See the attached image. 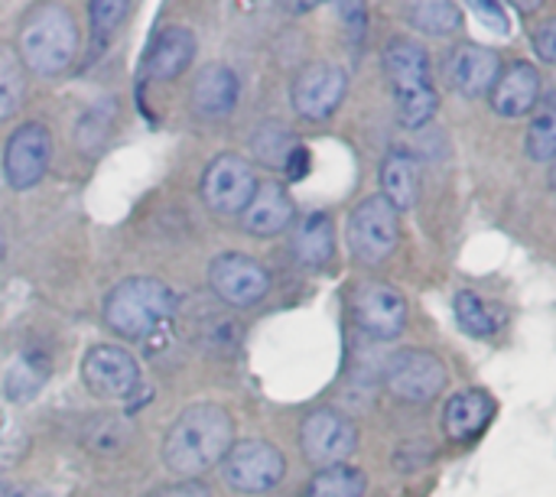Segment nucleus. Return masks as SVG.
I'll list each match as a JSON object with an SVG mask.
<instances>
[{"label":"nucleus","mask_w":556,"mask_h":497,"mask_svg":"<svg viewBox=\"0 0 556 497\" xmlns=\"http://www.w3.org/2000/svg\"><path fill=\"white\" fill-rule=\"evenodd\" d=\"M235 446V423L228 410L215 404H199L179 413V420L166 430L163 439V462L176 475L195 479L218 462H225L228 449Z\"/></svg>","instance_id":"f257e3e1"},{"label":"nucleus","mask_w":556,"mask_h":497,"mask_svg":"<svg viewBox=\"0 0 556 497\" xmlns=\"http://www.w3.org/2000/svg\"><path fill=\"white\" fill-rule=\"evenodd\" d=\"M78 52V26L62 3L36 7L20 26V65L36 75H59Z\"/></svg>","instance_id":"f03ea898"},{"label":"nucleus","mask_w":556,"mask_h":497,"mask_svg":"<svg viewBox=\"0 0 556 497\" xmlns=\"http://www.w3.org/2000/svg\"><path fill=\"white\" fill-rule=\"evenodd\" d=\"M384 72H388L394 98H397L401 124L410 130L424 127L440 107L427 49L410 39H391L384 49Z\"/></svg>","instance_id":"7ed1b4c3"},{"label":"nucleus","mask_w":556,"mask_h":497,"mask_svg":"<svg viewBox=\"0 0 556 497\" xmlns=\"http://www.w3.org/2000/svg\"><path fill=\"white\" fill-rule=\"evenodd\" d=\"M176 313V293L153 277H130L104 296V322L124 339H147Z\"/></svg>","instance_id":"20e7f679"},{"label":"nucleus","mask_w":556,"mask_h":497,"mask_svg":"<svg viewBox=\"0 0 556 497\" xmlns=\"http://www.w3.org/2000/svg\"><path fill=\"white\" fill-rule=\"evenodd\" d=\"M401 238L397 208L384 195H368L355 205L349 218V247L362 264H381L394 254Z\"/></svg>","instance_id":"39448f33"},{"label":"nucleus","mask_w":556,"mask_h":497,"mask_svg":"<svg viewBox=\"0 0 556 497\" xmlns=\"http://www.w3.org/2000/svg\"><path fill=\"white\" fill-rule=\"evenodd\" d=\"M287 472V459L277 446L264 439H244L225 456V482L241 495L270 492Z\"/></svg>","instance_id":"423d86ee"},{"label":"nucleus","mask_w":556,"mask_h":497,"mask_svg":"<svg viewBox=\"0 0 556 497\" xmlns=\"http://www.w3.org/2000/svg\"><path fill=\"white\" fill-rule=\"evenodd\" d=\"M81 381L101 400H127L140 387V368L130 352L117 345H94L85 352Z\"/></svg>","instance_id":"0eeeda50"},{"label":"nucleus","mask_w":556,"mask_h":497,"mask_svg":"<svg viewBox=\"0 0 556 497\" xmlns=\"http://www.w3.org/2000/svg\"><path fill=\"white\" fill-rule=\"evenodd\" d=\"M300 446H303V456L313 466L332 469V466H342L355 453L358 430H355V423L349 417H342L336 410H313L303 420Z\"/></svg>","instance_id":"6e6552de"},{"label":"nucleus","mask_w":556,"mask_h":497,"mask_svg":"<svg viewBox=\"0 0 556 497\" xmlns=\"http://www.w3.org/2000/svg\"><path fill=\"white\" fill-rule=\"evenodd\" d=\"M52 160V137L39 120L20 124L3 146V179L10 189H33Z\"/></svg>","instance_id":"1a4fd4ad"},{"label":"nucleus","mask_w":556,"mask_h":497,"mask_svg":"<svg viewBox=\"0 0 556 497\" xmlns=\"http://www.w3.org/2000/svg\"><path fill=\"white\" fill-rule=\"evenodd\" d=\"M384 381L394 397L410 400V404H427L443 391L446 368L437 355H430L424 348H404V352L391 355Z\"/></svg>","instance_id":"9d476101"},{"label":"nucleus","mask_w":556,"mask_h":497,"mask_svg":"<svg viewBox=\"0 0 556 497\" xmlns=\"http://www.w3.org/2000/svg\"><path fill=\"white\" fill-rule=\"evenodd\" d=\"M208 283L218 293V300H225L228 306L248 309V306H254L257 300L267 296L270 273L254 257H244L238 251H228V254H222V257L212 260Z\"/></svg>","instance_id":"9b49d317"},{"label":"nucleus","mask_w":556,"mask_h":497,"mask_svg":"<svg viewBox=\"0 0 556 497\" xmlns=\"http://www.w3.org/2000/svg\"><path fill=\"white\" fill-rule=\"evenodd\" d=\"M254 192H257L254 169L235 153H225V156L212 160L205 176H202V199L218 215L244 212Z\"/></svg>","instance_id":"f8f14e48"},{"label":"nucleus","mask_w":556,"mask_h":497,"mask_svg":"<svg viewBox=\"0 0 556 497\" xmlns=\"http://www.w3.org/2000/svg\"><path fill=\"white\" fill-rule=\"evenodd\" d=\"M345 88H349V75L345 68L332 65V62H316V65H306L296 81H293V111L306 120H323L329 117L342 98H345Z\"/></svg>","instance_id":"ddd939ff"},{"label":"nucleus","mask_w":556,"mask_h":497,"mask_svg":"<svg viewBox=\"0 0 556 497\" xmlns=\"http://www.w3.org/2000/svg\"><path fill=\"white\" fill-rule=\"evenodd\" d=\"M355 319H358L362 332H368L371 339L391 342L404 332L407 303L397 290H391L384 283H368L355 296Z\"/></svg>","instance_id":"4468645a"},{"label":"nucleus","mask_w":556,"mask_h":497,"mask_svg":"<svg viewBox=\"0 0 556 497\" xmlns=\"http://www.w3.org/2000/svg\"><path fill=\"white\" fill-rule=\"evenodd\" d=\"M541 101V72L531 62H511L492 85V107L505 117H525Z\"/></svg>","instance_id":"2eb2a0df"},{"label":"nucleus","mask_w":556,"mask_h":497,"mask_svg":"<svg viewBox=\"0 0 556 497\" xmlns=\"http://www.w3.org/2000/svg\"><path fill=\"white\" fill-rule=\"evenodd\" d=\"M244 231L254 238H274L283 228H290L293 221V199L280 182H267L257 186V192L251 195L248 208L241 212Z\"/></svg>","instance_id":"dca6fc26"},{"label":"nucleus","mask_w":556,"mask_h":497,"mask_svg":"<svg viewBox=\"0 0 556 497\" xmlns=\"http://www.w3.org/2000/svg\"><path fill=\"white\" fill-rule=\"evenodd\" d=\"M498 72L502 59L495 49L485 46H459L450 59V85L466 98H479L482 91H489Z\"/></svg>","instance_id":"f3484780"},{"label":"nucleus","mask_w":556,"mask_h":497,"mask_svg":"<svg viewBox=\"0 0 556 497\" xmlns=\"http://www.w3.org/2000/svg\"><path fill=\"white\" fill-rule=\"evenodd\" d=\"M495 417V400L482 391H463L446 404L443 430L453 443H472L485 433V426Z\"/></svg>","instance_id":"a211bd4d"},{"label":"nucleus","mask_w":556,"mask_h":497,"mask_svg":"<svg viewBox=\"0 0 556 497\" xmlns=\"http://www.w3.org/2000/svg\"><path fill=\"white\" fill-rule=\"evenodd\" d=\"M192 59H195V36L182 26H169L153 39L147 52V75L156 81L176 78L179 72L189 68Z\"/></svg>","instance_id":"6ab92c4d"},{"label":"nucleus","mask_w":556,"mask_h":497,"mask_svg":"<svg viewBox=\"0 0 556 497\" xmlns=\"http://www.w3.org/2000/svg\"><path fill=\"white\" fill-rule=\"evenodd\" d=\"M238 104V75L228 65H205L192 81V107L202 117H225Z\"/></svg>","instance_id":"aec40b11"},{"label":"nucleus","mask_w":556,"mask_h":497,"mask_svg":"<svg viewBox=\"0 0 556 497\" xmlns=\"http://www.w3.org/2000/svg\"><path fill=\"white\" fill-rule=\"evenodd\" d=\"M381 186H384V199L397 208V215L404 208H410L420 195V163L407 153V150H394L384 156L381 163Z\"/></svg>","instance_id":"412c9836"},{"label":"nucleus","mask_w":556,"mask_h":497,"mask_svg":"<svg viewBox=\"0 0 556 497\" xmlns=\"http://www.w3.org/2000/svg\"><path fill=\"white\" fill-rule=\"evenodd\" d=\"M293 251L303 264L309 267H323L332 251H336V231H332V218L323 215V212H313L300 231H296V241H293Z\"/></svg>","instance_id":"4be33fe9"},{"label":"nucleus","mask_w":556,"mask_h":497,"mask_svg":"<svg viewBox=\"0 0 556 497\" xmlns=\"http://www.w3.org/2000/svg\"><path fill=\"white\" fill-rule=\"evenodd\" d=\"M368 488L365 475L352 466H332L319 469V475L309 482V497H362Z\"/></svg>","instance_id":"5701e85b"},{"label":"nucleus","mask_w":556,"mask_h":497,"mask_svg":"<svg viewBox=\"0 0 556 497\" xmlns=\"http://www.w3.org/2000/svg\"><path fill=\"white\" fill-rule=\"evenodd\" d=\"M49 378V361L42 355H23L10 371H7V397L13 400H29L39 394V387Z\"/></svg>","instance_id":"b1692460"},{"label":"nucleus","mask_w":556,"mask_h":497,"mask_svg":"<svg viewBox=\"0 0 556 497\" xmlns=\"http://www.w3.org/2000/svg\"><path fill=\"white\" fill-rule=\"evenodd\" d=\"M407 20L427 36H446L459 26V7L456 3H410Z\"/></svg>","instance_id":"393cba45"},{"label":"nucleus","mask_w":556,"mask_h":497,"mask_svg":"<svg viewBox=\"0 0 556 497\" xmlns=\"http://www.w3.org/2000/svg\"><path fill=\"white\" fill-rule=\"evenodd\" d=\"M26 98V72L13 52H0V120L13 117Z\"/></svg>","instance_id":"a878e982"},{"label":"nucleus","mask_w":556,"mask_h":497,"mask_svg":"<svg viewBox=\"0 0 556 497\" xmlns=\"http://www.w3.org/2000/svg\"><path fill=\"white\" fill-rule=\"evenodd\" d=\"M130 436V426L124 417H94L88 426H85V446L94 449V453H117Z\"/></svg>","instance_id":"bb28decb"},{"label":"nucleus","mask_w":556,"mask_h":497,"mask_svg":"<svg viewBox=\"0 0 556 497\" xmlns=\"http://www.w3.org/2000/svg\"><path fill=\"white\" fill-rule=\"evenodd\" d=\"M556 153V114L554 104H547L528 130V156L538 163H551Z\"/></svg>","instance_id":"cd10ccee"},{"label":"nucleus","mask_w":556,"mask_h":497,"mask_svg":"<svg viewBox=\"0 0 556 497\" xmlns=\"http://www.w3.org/2000/svg\"><path fill=\"white\" fill-rule=\"evenodd\" d=\"M456 319L472 335H495V329H498L495 316L489 313V306L476 293H459L456 296Z\"/></svg>","instance_id":"c85d7f7f"},{"label":"nucleus","mask_w":556,"mask_h":497,"mask_svg":"<svg viewBox=\"0 0 556 497\" xmlns=\"http://www.w3.org/2000/svg\"><path fill=\"white\" fill-rule=\"evenodd\" d=\"M254 150L257 156L267 163V166H283L287 163V153L293 150V137L280 127V124H264L257 133H254Z\"/></svg>","instance_id":"c756f323"},{"label":"nucleus","mask_w":556,"mask_h":497,"mask_svg":"<svg viewBox=\"0 0 556 497\" xmlns=\"http://www.w3.org/2000/svg\"><path fill=\"white\" fill-rule=\"evenodd\" d=\"M127 3L124 0H98V3H91L88 7V16H91V29H94V39H98V46H104L111 36H114V29L121 26V20L127 16Z\"/></svg>","instance_id":"7c9ffc66"},{"label":"nucleus","mask_w":556,"mask_h":497,"mask_svg":"<svg viewBox=\"0 0 556 497\" xmlns=\"http://www.w3.org/2000/svg\"><path fill=\"white\" fill-rule=\"evenodd\" d=\"M147 497H212V495H208V488H205L202 482L189 479V482H179V485L156 488L153 495H147Z\"/></svg>","instance_id":"2f4dec72"},{"label":"nucleus","mask_w":556,"mask_h":497,"mask_svg":"<svg viewBox=\"0 0 556 497\" xmlns=\"http://www.w3.org/2000/svg\"><path fill=\"white\" fill-rule=\"evenodd\" d=\"M534 42H538V55L544 62H554L556 59V20H547L538 33H534Z\"/></svg>","instance_id":"473e14b6"},{"label":"nucleus","mask_w":556,"mask_h":497,"mask_svg":"<svg viewBox=\"0 0 556 497\" xmlns=\"http://www.w3.org/2000/svg\"><path fill=\"white\" fill-rule=\"evenodd\" d=\"M287 173H290V179H306V173H309V150L306 146H300V143H293V150L287 153Z\"/></svg>","instance_id":"72a5a7b5"},{"label":"nucleus","mask_w":556,"mask_h":497,"mask_svg":"<svg viewBox=\"0 0 556 497\" xmlns=\"http://www.w3.org/2000/svg\"><path fill=\"white\" fill-rule=\"evenodd\" d=\"M472 10L482 13V16H489V26L495 33H508V16H505V10L498 3H472Z\"/></svg>","instance_id":"f704fd0d"},{"label":"nucleus","mask_w":556,"mask_h":497,"mask_svg":"<svg viewBox=\"0 0 556 497\" xmlns=\"http://www.w3.org/2000/svg\"><path fill=\"white\" fill-rule=\"evenodd\" d=\"M0 497H39V495H33V492H26V488H16V485H10V482H0Z\"/></svg>","instance_id":"c9c22d12"},{"label":"nucleus","mask_w":556,"mask_h":497,"mask_svg":"<svg viewBox=\"0 0 556 497\" xmlns=\"http://www.w3.org/2000/svg\"><path fill=\"white\" fill-rule=\"evenodd\" d=\"M3 251H7V238H3V225H0V260H3Z\"/></svg>","instance_id":"e433bc0d"}]
</instances>
